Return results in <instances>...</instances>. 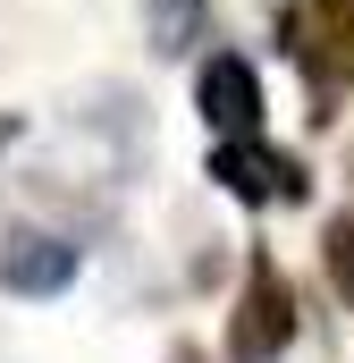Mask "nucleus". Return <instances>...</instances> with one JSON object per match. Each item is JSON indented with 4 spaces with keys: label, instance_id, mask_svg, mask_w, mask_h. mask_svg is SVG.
<instances>
[{
    "label": "nucleus",
    "instance_id": "nucleus-1",
    "mask_svg": "<svg viewBox=\"0 0 354 363\" xmlns=\"http://www.w3.org/2000/svg\"><path fill=\"white\" fill-rule=\"evenodd\" d=\"M295 321H304L295 287L278 279V262H270V254H253L245 296H236V313H228V363H278L287 347H295Z\"/></svg>",
    "mask_w": 354,
    "mask_h": 363
},
{
    "label": "nucleus",
    "instance_id": "nucleus-2",
    "mask_svg": "<svg viewBox=\"0 0 354 363\" xmlns=\"http://www.w3.org/2000/svg\"><path fill=\"white\" fill-rule=\"evenodd\" d=\"M278 34H287V51H295L321 85H346L354 77V0H295V9L278 17Z\"/></svg>",
    "mask_w": 354,
    "mask_h": 363
},
{
    "label": "nucleus",
    "instance_id": "nucleus-3",
    "mask_svg": "<svg viewBox=\"0 0 354 363\" xmlns=\"http://www.w3.org/2000/svg\"><path fill=\"white\" fill-rule=\"evenodd\" d=\"M211 178L228 186V194H245V203H304V194H312V178H304L287 152L253 144V135H228V144L211 152Z\"/></svg>",
    "mask_w": 354,
    "mask_h": 363
},
{
    "label": "nucleus",
    "instance_id": "nucleus-4",
    "mask_svg": "<svg viewBox=\"0 0 354 363\" xmlns=\"http://www.w3.org/2000/svg\"><path fill=\"white\" fill-rule=\"evenodd\" d=\"M194 101H202V118H211L219 135H253V118H262V77H253L236 51H219V60H202Z\"/></svg>",
    "mask_w": 354,
    "mask_h": 363
},
{
    "label": "nucleus",
    "instance_id": "nucleus-5",
    "mask_svg": "<svg viewBox=\"0 0 354 363\" xmlns=\"http://www.w3.org/2000/svg\"><path fill=\"white\" fill-rule=\"evenodd\" d=\"M76 279V245H59V237H8V254H0V287L8 296H59Z\"/></svg>",
    "mask_w": 354,
    "mask_h": 363
},
{
    "label": "nucleus",
    "instance_id": "nucleus-6",
    "mask_svg": "<svg viewBox=\"0 0 354 363\" xmlns=\"http://www.w3.org/2000/svg\"><path fill=\"white\" fill-rule=\"evenodd\" d=\"M321 262H329V287L354 304V211H346V220H329V237H321Z\"/></svg>",
    "mask_w": 354,
    "mask_h": 363
},
{
    "label": "nucleus",
    "instance_id": "nucleus-7",
    "mask_svg": "<svg viewBox=\"0 0 354 363\" xmlns=\"http://www.w3.org/2000/svg\"><path fill=\"white\" fill-rule=\"evenodd\" d=\"M194 17H202V0H152V43L161 51H185L194 43Z\"/></svg>",
    "mask_w": 354,
    "mask_h": 363
},
{
    "label": "nucleus",
    "instance_id": "nucleus-8",
    "mask_svg": "<svg viewBox=\"0 0 354 363\" xmlns=\"http://www.w3.org/2000/svg\"><path fill=\"white\" fill-rule=\"evenodd\" d=\"M169 363H211V355H202V347H177V355H169Z\"/></svg>",
    "mask_w": 354,
    "mask_h": 363
}]
</instances>
